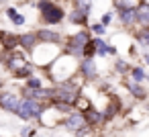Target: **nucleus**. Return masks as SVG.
Listing matches in <instances>:
<instances>
[{
  "instance_id": "nucleus-24",
  "label": "nucleus",
  "mask_w": 149,
  "mask_h": 137,
  "mask_svg": "<svg viewBox=\"0 0 149 137\" xmlns=\"http://www.w3.org/2000/svg\"><path fill=\"white\" fill-rule=\"evenodd\" d=\"M139 41H141L143 45H149V27L141 31V35H139Z\"/></svg>"
},
{
  "instance_id": "nucleus-2",
  "label": "nucleus",
  "mask_w": 149,
  "mask_h": 137,
  "mask_svg": "<svg viewBox=\"0 0 149 137\" xmlns=\"http://www.w3.org/2000/svg\"><path fill=\"white\" fill-rule=\"evenodd\" d=\"M45 108H47L45 102H39L35 98H23L19 110H17V117H21L23 121H41Z\"/></svg>"
},
{
  "instance_id": "nucleus-10",
  "label": "nucleus",
  "mask_w": 149,
  "mask_h": 137,
  "mask_svg": "<svg viewBox=\"0 0 149 137\" xmlns=\"http://www.w3.org/2000/svg\"><path fill=\"white\" fill-rule=\"evenodd\" d=\"M118 17L123 25H135L137 23V8H118Z\"/></svg>"
},
{
  "instance_id": "nucleus-15",
  "label": "nucleus",
  "mask_w": 149,
  "mask_h": 137,
  "mask_svg": "<svg viewBox=\"0 0 149 137\" xmlns=\"http://www.w3.org/2000/svg\"><path fill=\"white\" fill-rule=\"evenodd\" d=\"M0 37H2V45H4L6 49H15L17 45H21V41H19V37H17V35H10V33H0Z\"/></svg>"
},
{
  "instance_id": "nucleus-8",
  "label": "nucleus",
  "mask_w": 149,
  "mask_h": 137,
  "mask_svg": "<svg viewBox=\"0 0 149 137\" xmlns=\"http://www.w3.org/2000/svg\"><path fill=\"white\" fill-rule=\"evenodd\" d=\"M80 74L84 80H94L98 76V68L94 64V57H86V59H80Z\"/></svg>"
},
{
  "instance_id": "nucleus-27",
  "label": "nucleus",
  "mask_w": 149,
  "mask_h": 137,
  "mask_svg": "<svg viewBox=\"0 0 149 137\" xmlns=\"http://www.w3.org/2000/svg\"><path fill=\"white\" fill-rule=\"evenodd\" d=\"M92 29H94V33H96V35H102V33H104V25H102V23H100V25H94Z\"/></svg>"
},
{
  "instance_id": "nucleus-7",
  "label": "nucleus",
  "mask_w": 149,
  "mask_h": 137,
  "mask_svg": "<svg viewBox=\"0 0 149 137\" xmlns=\"http://www.w3.org/2000/svg\"><path fill=\"white\" fill-rule=\"evenodd\" d=\"M31 64H29V57H25L23 53H10L8 55V59H6V68L13 72V74H19V72H23L25 68H29Z\"/></svg>"
},
{
  "instance_id": "nucleus-12",
  "label": "nucleus",
  "mask_w": 149,
  "mask_h": 137,
  "mask_svg": "<svg viewBox=\"0 0 149 137\" xmlns=\"http://www.w3.org/2000/svg\"><path fill=\"white\" fill-rule=\"evenodd\" d=\"M37 35H39V41H41V43H59V33H55V31L41 29Z\"/></svg>"
},
{
  "instance_id": "nucleus-13",
  "label": "nucleus",
  "mask_w": 149,
  "mask_h": 137,
  "mask_svg": "<svg viewBox=\"0 0 149 137\" xmlns=\"http://www.w3.org/2000/svg\"><path fill=\"white\" fill-rule=\"evenodd\" d=\"M137 23L139 25H143L145 29L149 27V4H139V8H137Z\"/></svg>"
},
{
  "instance_id": "nucleus-20",
  "label": "nucleus",
  "mask_w": 149,
  "mask_h": 137,
  "mask_svg": "<svg viewBox=\"0 0 149 137\" xmlns=\"http://www.w3.org/2000/svg\"><path fill=\"white\" fill-rule=\"evenodd\" d=\"M25 88H29V90H41V88H43V82H41L37 76H31V78L25 82Z\"/></svg>"
},
{
  "instance_id": "nucleus-19",
  "label": "nucleus",
  "mask_w": 149,
  "mask_h": 137,
  "mask_svg": "<svg viewBox=\"0 0 149 137\" xmlns=\"http://www.w3.org/2000/svg\"><path fill=\"white\" fill-rule=\"evenodd\" d=\"M6 15H8V19L13 21V25H17V27L25 25V17H23V15H19L15 8H8V10H6Z\"/></svg>"
},
{
  "instance_id": "nucleus-22",
  "label": "nucleus",
  "mask_w": 149,
  "mask_h": 137,
  "mask_svg": "<svg viewBox=\"0 0 149 137\" xmlns=\"http://www.w3.org/2000/svg\"><path fill=\"white\" fill-rule=\"evenodd\" d=\"M131 78H133V82H143L147 76H145V72H143L141 68H133V70H131Z\"/></svg>"
},
{
  "instance_id": "nucleus-3",
  "label": "nucleus",
  "mask_w": 149,
  "mask_h": 137,
  "mask_svg": "<svg viewBox=\"0 0 149 137\" xmlns=\"http://www.w3.org/2000/svg\"><path fill=\"white\" fill-rule=\"evenodd\" d=\"M92 39H90V35L86 33V31H80L78 35H74L68 43H65V53L68 55H72V57H76V59H84V47L90 43Z\"/></svg>"
},
{
  "instance_id": "nucleus-14",
  "label": "nucleus",
  "mask_w": 149,
  "mask_h": 137,
  "mask_svg": "<svg viewBox=\"0 0 149 137\" xmlns=\"http://www.w3.org/2000/svg\"><path fill=\"white\" fill-rule=\"evenodd\" d=\"M74 108L86 115L88 110H92V108H94V104L90 102V98H88V96H84V94H80V98L76 100V104H74Z\"/></svg>"
},
{
  "instance_id": "nucleus-17",
  "label": "nucleus",
  "mask_w": 149,
  "mask_h": 137,
  "mask_svg": "<svg viewBox=\"0 0 149 137\" xmlns=\"http://www.w3.org/2000/svg\"><path fill=\"white\" fill-rule=\"evenodd\" d=\"M94 43H96V51H98V55H108V53H114V47L106 45L100 37H96V39H94Z\"/></svg>"
},
{
  "instance_id": "nucleus-28",
  "label": "nucleus",
  "mask_w": 149,
  "mask_h": 137,
  "mask_svg": "<svg viewBox=\"0 0 149 137\" xmlns=\"http://www.w3.org/2000/svg\"><path fill=\"white\" fill-rule=\"evenodd\" d=\"M110 21H112V15H110V13H106V15L102 17V25H108Z\"/></svg>"
},
{
  "instance_id": "nucleus-21",
  "label": "nucleus",
  "mask_w": 149,
  "mask_h": 137,
  "mask_svg": "<svg viewBox=\"0 0 149 137\" xmlns=\"http://www.w3.org/2000/svg\"><path fill=\"white\" fill-rule=\"evenodd\" d=\"M94 55H98V51H96V43H94V39L84 47V59L86 57H94Z\"/></svg>"
},
{
  "instance_id": "nucleus-5",
  "label": "nucleus",
  "mask_w": 149,
  "mask_h": 137,
  "mask_svg": "<svg viewBox=\"0 0 149 137\" xmlns=\"http://www.w3.org/2000/svg\"><path fill=\"white\" fill-rule=\"evenodd\" d=\"M21 102H23V96H21V94L8 92V90H0V108H2V110L17 115Z\"/></svg>"
},
{
  "instance_id": "nucleus-29",
  "label": "nucleus",
  "mask_w": 149,
  "mask_h": 137,
  "mask_svg": "<svg viewBox=\"0 0 149 137\" xmlns=\"http://www.w3.org/2000/svg\"><path fill=\"white\" fill-rule=\"evenodd\" d=\"M145 64H149V55H145Z\"/></svg>"
},
{
  "instance_id": "nucleus-16",
  "label": "nucleus",
  "mask_w": 149,
  "mask_h": 137,
  "mask_svg": "<svg viewBox=\"0 0 149 137\" xmlns=\"http://www.w3.org/2000/svg\"><path fill=\"white\" fill-rule=\"evenodd\" d=\"M127 88L131 90V94H133L135 98H145V96H147V92L143 90V86H141L139 82H127Z\"/></svg>"
},
{
  "instance_id": "nucleus-6",
  "label": "nucleus",
  "mask_w": 149,
  "mask_h": 137,
  "mask_svg": "<svg viewBox=\"0 0 149 137\" xmlns=\"http://www.w3.org/2000/svg\"><path fill=\"white\" fill-rule=\"evenodd\" d=\"M63 127H65L68 131H72V133H78L80 129L88 127V119H86V115H84V113H80V110H74V113H70V115L65 117V121H63Z\"/></svg>"
},
{
  "instance_id": "nucleus-23",
  "label": "nucleus",
  "mask_w": 149,
  "mask_h": 137,
  "mask_svg": "<svg viewBox=\"0 0 149 137\" xmlns=\"http://www.w3.org/2000/svg\"><path fill=\"white\" fill-rule=\"evenodd\" d=\"M116 108H118V104H116V102H108V104H106V110H104V117H106V121L114 117Z\"/></svg>"
},
{
  "instance_id": "nucleus-4",
  "label": "nucleus",
  "mask_w": 149,
  "mask_h": 137,
  "mask_svg": "<svg viewBox=\"0 0 149 137\" xmlns=\"http://www.w3.org/2000/svg\"><path fill=\"white\" fill-rule=\"evenodd\" d=\"M39 10H41V15H43V21L47 23V25H57V23H61V19H63V8L61 6H55L51 0H39Z\"/></svg>"
},
{
  "instance_id": "nucleus-18",
  "label": "nucleus",
  "mask_w": 149,
  "mask_h": 137,
  "mask_svg": "<svg viewBox=\"0 0 149 137\" xmlns=\"http://www.w3.org/2000/svg\"><path fill=\"white\" fill-rule=\"evenodd\" d=\"M86 17H88V15H86L84 10L76 8V10H74V13L70 15V21H72L74 25H82V23H86Z\"/></svg>"
},
{
  "instance_id": "nucleus-26",
  "label": "nucleus",
  "mask_w": 149,
  "mask_h": 137,
  "mask_svg": "<svg viewBox=\"0 0 149 137\" xmlns=\"http://www.w3.org/2000/svg\"><path fill=\"white\" fill-rule=\"evenodd\" d=\"M116 70H118V72H127V70H129V66H127L123 59H118V62H116Z\"/></svg>"
},
{
  "instance_id": "nucleus-1",
  "label": "nucleus",
  "mask_w": 149,
  "mask_h": 137,
  "mask_svg": "<svg viewBox=\"0 0 149 137\" xmlns=\"http://www.w3.org/2000/svg\"><path fill=\"white\" fill-rule=\"evenodd\" d=\"M49 78L55 82V84H61V82H68V80H74V76L80 72V62L72 55H59L51 66H49Z\"/></svg>"
},
{
  "instance_id": "nucleus-30",
  "label": "nucleus",
  "mask_w": 149,
  "mask_h": 137,
  "mask_svg": "<svg viewBox=\"0 0 149 137\" xmlns=\"http://www.w3.org/2000/svg\"><path fill=\"white\" fill-rule=\"evenodd\" d=\"M0 90H2V80H0Z\"/></svg>"
},
{
  "instance_id": "nucleus-11",
  "label": "nucleus",
  "mask_w": 149,
  "mask_h": 137,
  "mask_svg": "<svg viewBox=\"0 0 149 137\" xmlns=\"http://www.w3.org/2000/svg\"><path fill=\"white\" fill-rule=\"evenodd\" d=\"M86 119H88V125H90V127H94V125H102V123L106 121L104 113H100L98 108H92V110H88V113H86Z\"/></svg>"
},
{
  "instance_id": "nucleus-9",
  "label": "nucleus",
  "mask_w": 149,
  "mask_h": 137,
  "mask_svg": "<svg viewBox=\"0 0 149 137\" xmlns=\"http://www.w3.org/2000/svg\"><path fill=\"white\" fill-rule=\"evenodd\" d=\"M19 41H21V47H23V49H27V51H33V49L41 43L37 33H25V35H21V37H19Z\"/></svg>"
},
{
  "instance_id": "nucleus-25",
  "label": "nucleus",
  "mask_w": 149,
  "mask_h": 137,
  "mask_svg": "<svg viewBox=\"0 0 149 137\" xmlns=\"http://www.w3.org/2000/svg\"><path fill=\"white\" fill-rule=\"evenodd\" d=\"M35 135V129L33 127H23L21 129V137H33Z\"/></svg>"
}]
</instances>
